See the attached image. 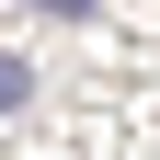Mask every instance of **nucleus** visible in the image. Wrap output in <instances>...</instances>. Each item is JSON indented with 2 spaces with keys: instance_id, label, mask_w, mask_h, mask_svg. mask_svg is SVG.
Instances as JSON below:
<instances>
[{
  "instance_id": "f257e3e1",
  "label": "nucleus",
  "mask_w": 160,
  "mask_h": 160,
  "mask_svg": "<svg viewBox=\"0 0 160 160\" xmlns=\"http://www.w3.org/2000/svg\"><path fill=\"white\" fill-rule=\"evenodd\" d=\"M34 103V69H23V57H0V114H23Z\"/></svg>"
},
{
  "instance_id": "f03ea898",
  "label": "nucleus",
  "mask_w": 160,
  "mask_h": 160,
  "mask_svg": "<svg viewBox=\"0 0 160 160\" xmlns=\"http://www.w3.org/2000/svg\"><path fill=\"white\" fill-rule=\"evenodd\" d=\"M34 12H46V23H92L103 0H34Z\"/></svg>"
}]
</instances>
